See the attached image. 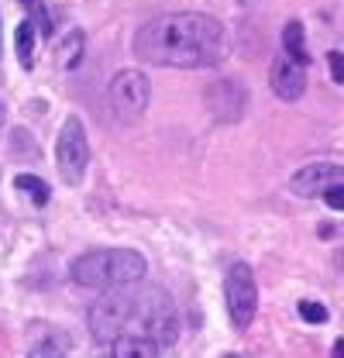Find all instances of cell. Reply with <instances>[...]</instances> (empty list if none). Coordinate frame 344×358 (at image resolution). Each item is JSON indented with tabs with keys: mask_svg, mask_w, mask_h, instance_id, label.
I'll return each mask as SVG.
<instances>
[{
	"mask_svg": "<svg viewBox=\"0 0 344 358\" xmlns=\"http://www.w3.org/2000/svg\"><path fill=\"white\" fill-rule=\"evenodd\" d=\"M224 52V24L200 10H169L134 31V55L162 69H210Z\"/></svg>",
	"mask_w": 344,
	"mask_h": 358,
	"instance_id": "cell-1",
	"label": "cell"
},
{
	"mask_svg": "<svg viewBox=\"0 0 344 358\" xmlns=\"http://www.w3.org/2000/svg\"><path fill=\"white\" fill-rule=\"evenodd\" d=\"M148 272V262L134 248H93L73 259L69 275L83 289H114V286H138Z\"/></svg>",
	"mask_w": 344,
	"mask_h": 358,
	"instance_id": "cell-2",
	"label": "cell"
},
{
	"mask_svg": "<svg viewBox=\"0 0 344 358\" xmlns=\"http://www.w3.org/2000/svg\"><path fill=\"white\" fill-rule=\"evenodd\" d=\"M131 324L138 327V334L152 338L162 352L175 345L179 338V310L172 303V296L159 286L148 289H134V307H131Z\"/></svg>",
	"mask_w": 344,
	"mask_h": 358,
	"instance_id": "cell-3",
	"label": "cell"
},
{
	"mask_svg": "<svg viewBox=\"0 0 344 358\" xmlns=\"http://www.w3.org/2000/svg\"><path fill=\"white\" fill-rule=\"evenodd\" d=\"M131 307H134V286H114L100 289V296L89 307V334L100 345H110L114 338L124 334L131 324Z\"/></svg>",
	"mask_w": 344,
	"mask_h": 358,
	"instance_id": "cell-4",
	"label": "cell"
},
{
	"mask_svg": "<svg viewBox=\"0 0 344 358\" xmlns=\"http://www.w3.org/2000/svg\"><path fill=\"white\" fill-rule=\"evenodd\" d=\"M224 300H227L231 324L238 331H248L258 313V282L248 262H234L227 268V275H224Z\"/></svg>",
	"mask_w": 344,
	"mask_h": 358,
	"instance_id": "cell-5",
	"label": "cell"
},
{
	"mask_svg": "<svg viewBox=\"0 0 344 358\" xmlns=\"http://www.w3.org/2000/svg\"><path fill=\"white\" fill-rule=\"evenodd\" d=\"M55 166L69 186L83 182L86 166H89V141H86V128L80 117H66L62 131L55 138Z\"/></svg>",
	"mask_w": 344,
	"mask_h": 358,
	"instance_id": "cell-6",
	"label": "cell"
},
{
	"mask_svg": "<svg viewBox=\"0 0 344 358\" xmlns=\"http://www.w3.org/2000/svg\"><path fill=\"white\" fill-rule=\"evenodd\" d=\"M148 100H152V83L141 69H121L110 80V107L124 124H134L148 110Z\"/></svg>",
	"mask_w": 344,
	"mask_h": 358,
	"instance_id": "cell-7",
	"label": "cell"
},
{
	"mask_svg": "<svg viewBox=\"0 0 344 358\" xmlns=\"http://www.w3.org/2000/svg\"><path fill=\"white\" fill-rule=\"evenodd\" d=\"M203 103L210 110V117L220 121V124H234L245 117L248 110V90L241 80L227 76V80H214L210 87L203 90Z\"/></svg>",
	"mask_w": 344,
	"mask_h": 358,
	"instance_id": "cell-8",
	"label": "cell"
},
{
	"mask_svg": "<svg viewBox=\"0 0 344 358\" xmlns=\"http://www.w3.org/2000/svg\"><path fill=\"white\" fill-rule=\"evenodd\" d=\"M268 87H272V93L279 100L296 103L303 96V90H306V73H303L300 62H293L286 55H275L272 59V69H268Z\"/></svg>",
	"mask_w": 344,
	"mask_h": 358,
	"instance_id": "cell-9",
	"label": "cell"
},
{
	"mask_svg": "<svg viewBox=\"0 0 344 358\" xmlns=\"http://www.w3.org/2000/svg\"><path fill=\"white\" fill-rule=\"evenodd\" d=\"M341 179H344V169L338 162H310V166H303L300 173H293L289 186L300 196H324V189L341 182Z\"/></svg>",
	"mask_w": 344,
	"mask_h": 358,
	"instance_id": "cell-10",
	"label": "cell"
},
{
	"mask_svg": "<svg viewBox=\"0 0 344 358\" xmlns=\"http://www.w3.org/2000/svg\"><path fill=\"white\" fill-rule=\"evenodd\" d=\"M110 358H162V348L145 334H121L110 341Z\"/></svg>",
	"mask_w": 344,
	"mask_h": 358,
	"instance_id": "cell-11",
	"label": "cell"
},
{
	"mask_svg": "<svg viewBox=\"0 0 344 358\" xmlns=\"http://www.w3.org/2000/svg\"><path fill=\"white\" fill-rule=\"evenodd\" d=\"M83 52H86L83 31H69V35L59 42V48H55V66H59L62 73H73V69L83 62Z\"/></svg>",
	"mask_w": 344,
	"mask_h": 358,
	"instance_id": "cell-12",
	"label": "cell"
},
{
	"mask_svg": "<svg viewBox=\"0 0 344 358\" xmlns=\"http://www.w3.org/2000/svg\"><path fill=\"white\" fill-rule=\"evenodd\" d=\"M282 55L286 59H293V62H300L306 66V31H303V21H286V28H282Z\"/></svg>",
	"mask_w": 344,
	"mask_h": 358,
	"instance_id": "cell-13",
	"label": "cell"
},
{
	"mask_svg": "<svg viewBox=\"0 0 344 358\" xmlns=\"http://www.w3.org/2000/svg\"><path fill=\"white\" fill-rule=\"evenodd\" d=\"M66 352H69V338H66L62 331H55V334H48L45 341L31 345V348H28V358H66Z\"/></svg>",
	"mask_w": 344,
	"mask_h": 358,
	"instance_id": "cell-14",
	"label": "cell"
},
{
	"mask_svg": "<svg viewBox=\"0 0 344 358\" xmlns=\"http://www.w3.org/2000/svg\"><path fill=\"white\" fill-rule=\"evenodd\" d=\"M14 42H17V62H21L24 69H31V66H35V24H31V21L17 24Z\"/></svg>",
	"mask_w": 344,
	"mask_h": 358,
	"instance_id": "cell-15",
	"label": "cell"
},
{
	"mask_svg": "<svg viewBox=\"0 0 344 358\" xmlns=\"http://www.w3.org/2000/svg\"><path fill=\"white\" fill-rule=\"evenodd\" d=\"M14 186H17V189H24V193H28V196H31L38 207H45V203L52 200L48 182H45V179H38V176H31V173H21V176L14 179Z\"/></svg>",
	"mask_w": 344,
	"mask_h": 358,
	"instance_id": "cell-16",
	"label": "cell"
},
{
	"mask_svg": "<svg viewBox=\"0 0 344 358\" xmlns=\"http://www.w3.org/2000/svg\"><path fill=\"white\" fill-rule=\"evenodd\" d=\"M21 3L28 7V14H31L28 21L35 24V31H42L45 38H48V35H52V17H48V10H45V3H42V0H21Z\"/></svg>",
	"mask_w": 344,
	"mask_h": 358,
	"instance_id": "cell-17",
	"label": "cell"
},
{
	"mask_svg": "<svg viewBox=\"0 0 344 358\" xmlns=\"http://www.w3.org/2000/svg\"><path fill=\"white\" fill-rule=\"evenodd\" d=\"M300 317L306 320V324H324L331 313H327L324 303H317V300H300Z\"/></svg>",
	"mask_w": 344,
	"mask_h": 358,
	"instance_id": "cell-18",
	"label": "cell"
},
{
	"mask_svg": "<svg viewBox=\"0 0 344 358\" xmlns=\"http://www.w3.org/2000/svg\"><path fill=\"white\" fill-rule=\"evenodd\" d=\"M327 66H331V80L341 87L344 83V59H341V48H334L331 55H327Z\"/></svg>",
	"mask_w": 344,
	"mask_h": 358,
	"instance_id": "cell-19",
	"label": "cell"
},
{
	"mask_svg": "<svg viewBox=\"0 0 344 358\" xmlns=\"http://www.w3.org/2000/svg\"><path fill=\"white\" fill-rule=\"evenodd\" d=\"M324 200H327V207H331V210H341V207H344L341 182H334V186H327V189H324Z\"/></svg>",
	"mask_w": 344,
	"mask_h": 358,
	"instance_id": "cell-20",
	"label": "cell"
},
{
	"mask_svg": "<svg viewBox=\"0 0 344 358\" xmlns=\"http://www.w3.org/2000/svg\"><path fill=\"white\" fill-rule=\"evenodd\" d=\"M341 352H344V341L338 338V341H334V352H331V358H341Z\"/></svg>",
	"mask_w": 344,
	"mask_h": 358,
	"instance_id": "cell-21",
	"label": "cell"
},
{
	"mask_svg": "<svg viewBox=\"0 0 344 358\" xmlns=\"http://www.w3.org/2000/svg\"><path fill=\"white\" fill-rule=\"evenodd\" d=\"M3 121H7V110H3V103H0V124H3Z\"/></svg>",
	"mask_w": 344,
	"mask_h": 358,
	"instance_id": "cell-22",
	"label": "cell"
},
{
	"mask_svg": "<svg viewBox=\"0 0 344 358\" xmlns=\"http://www.w3.org/2000/svg\"><path fill=\"white\" fill-rule=\"evenodd\" d=\"M0 45H3V24H0Z\"/></svg>",
	"mask_w": 344,
	"mask_h": 358,
	"instance_id": "cell-23",
	"label": "cell"
},
{
	"mask_svg": "<svg viewBox=\"0 0 344 358\" xmlns=\"http://www.w3.org/2000/svg\"><path fill=\"white\" fill-rule=\"evenodd\" d=\"M224 358H245V355H224Z\"/></svg>",
	"mask_w": 344,
	"mask_h": 358,
	"instance_id": "cell-24",
	"label": "cell"
}]
</instances>
